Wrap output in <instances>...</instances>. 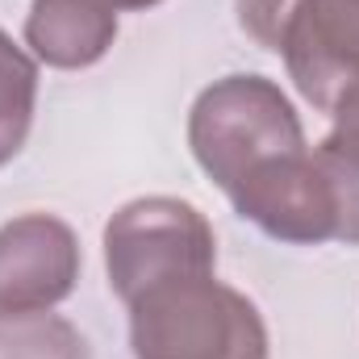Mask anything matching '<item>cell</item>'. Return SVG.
I'll return each instance as SVG.
<instances>
[{
  "label": "cell",
  "mask_w": 359,
  "mask_h": 359,
  "mask_svg": "<svg viewBox=\"0 0 359 359\" xmlns=\"http://www.w3.org/2000/svg\"><path fill=\"white\" fill-rule=\"evenodd\" d=\"M268 50L284 59L297 92L330 113L339 92L359 84V0H292Z\"/></svg>",
  "instance_id": "4"
},
{
  "label": "cell",
  "mask_w": 359,
  "mask_h": 359,
  "mask_svg": "<svg viewBox=\"0 0 359 359\" xmlns=\"http://www.w3.org/2000/svg\"><path fill=\"white\" fill-rule=\"evenodd\" d=\"M84 268L76 230L55 213H21L0 226V313L55 309Z\"/></svg>",
  "instance_id": "5"
},
{
  "label": "cell",
  "mask_w": 359,
  "mask_h": 359,
  "mask_svg": "<svg viewBox=\"0 0 359 359\" xmlns=\"http://www.w3.org/2000/svg\"><path fill=\"white\" fill-rule=\"evenodd\" d=\"M38 104V63L13 46V38L0 29V168L13 163L29 138Z\"/></svg>",
  "instance_id": "8"
},
{
  "label": "cell",
  "mask_w": 359,
  "mask_h": 359,
  "mask_svg": "<svg viewBox=\"0 0 359 359\" xmlns=\"http://www.w3.org/2000/svg\"><path fill=\"white\" fill-rule=\"evenodd\" d=\"M234 4H238V25L268 50L271 34H276V25H280V17L288 13L292 0H234Z\"/></svg>",
  "instance_id": "10"
},
{
  "label": "cell",
  "mask_w": 359,
  "mask_h": 359,
  "mask_svg": "<svg viewBox=\"0 0 359 359\" xmlns=\"http://www.w3.org/2000/svg\"><path fill=\"white\" fill-rule=\"evenodd\" d=\"M117 38V8L104 0H34L25 17V46L46 67L80 72L109 55Z\"/></svg>",
  "instance_id": "6"
},
{
  "label": "cell",
  "mask_w": 359,
  "mask_h": 359,
  "mask_svg": "<svg viewBox=\"0 0 359 359\" xmlns=\"http://www.w3.org/2000/svg\"><path fill=\"white\" fill-rule=\"evenodd\" d=\"M330 134L313 147L318 163L330 172L343 196V243L359 247V84L339 92L330 104Z\"/></svg>",
  "instance_id": "7"
},
{
  "label": "cell",
  "mask_w": 359,
  "mask_h": 359,
  "mask_svg": "<svg viewBox=\"0 0 359 359\" xmlns=\"http://www.w3.org/2000/svg\"><path fill=\"white\" fill-rule=\"evenodd\" d=\"M104 4H113V8L121 13V8H151V4H159V0H104Z\"/></svg>",
  "instance_id": "11"
},
{
  "label": "cell",
  "mask_w": 359,
  "mask_h": 359,
  "mask_svg": "<svg viewBox=\"0 0 359 359\" xmlns=\"http://www.w3.org/2000/svg\"><path fill=\"white\" fill-rule=\"evenodd\" d=\"M0 359H88V343L50 309L0 313Z\"/></svg>",
  "instance_id": "9"
},
{
  "label": "cell",
  "mask_w": 359,
  "mask_h": 359,
  "mask_svg": "<svg viewBox=\"0 0 359 359\" xmlns=\"http://www.w3.org/2000/svg\"><path fill=\"white\" fill-rule=\"evenodd\" d=\"M188 147L226 196L309 151L292 100L268 76H226L209 84L188 113Z\"/></svg>",
  "instance_id": "1"
},
{
  "label": "cell",
  "mask_w": 359,
  "mask_h": 359,
  "mask_svg": "<svg viewBox=\"0 0 359 359\" xmlns=\"http://www.w3.org/2000/svg\"><path fill=\"white\" fill-rule=\"evenodd\" d=\"M109 288L130 305L155 284L217 268V238L205 213L180 196H138L104 226Z\"/></svg>",
  "instance_id": "3"
},
{
  "label": "cell",
  "mask_w": 359,
  "mask_h": 359,
  "mask_svg": "<svg viewBox=\"0 0 359 359\" xmlns=\"http://www.w3.org/2000/svg\"><path fill=\"white\" fill-rule=\"evenodd\" d=\"M134 359H268V326L255 301L213 271L176 276L130 305Z\"/></svg>",
  "instance_id": "2"
}]
</instances>
